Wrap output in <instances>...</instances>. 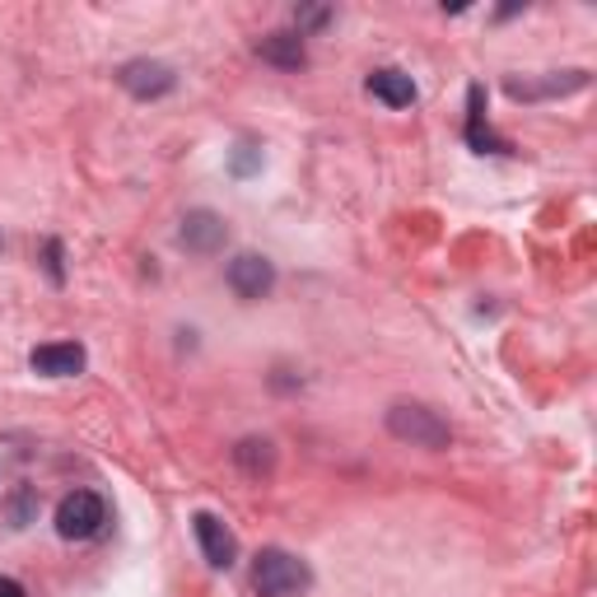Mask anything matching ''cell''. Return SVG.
<instances>
[{
    "label": "cell",
    "mask_w": 597,
    "mask_h": 597,
    "mask_svg": "<svg viewBox=\"0 0 597 597\" xmlns=\"http://www.w3.org/2000/svg\"><path fill=\"white\" fill-rule=\"evenodd\" d=\"M253 588L262 597H298L313 588V570L298 556L280 551V546H266L253 560Z\"/></svg>",
    "instance_id": "1"
},
{
    "label": "cell",
    "mask_w": 597,
    "mask_h": 597,
    "mask_svg": "<svg viewBox=\"0 0 597 597\" xmlns=\"http://www.w3.org/2000/svg\"><path fill=\"white\" fill-rule=\"evenodd\" d=\"M388 430L402 439V444H416V448H448L453 444V430L439 420L430 406H416V402H397L388 411Z\"/></svg>",
    "instance_id": "2"
},
{
    "label": "cell",
    "mask_w": 597,
    "mask_h": 597,
    "mask_svg": "<svg viewBox=\"0 0 597 597\" xmlns=\"http://www.w3.org/2000/svg\"><path fill=\"white\" fill-rule=\"evenodd\" d=\"M103 523H107V505H103V495H93V491H75L56 505V532L66 542L99 537Z\"/></svg>",
    "instance_id": "3"
},
{
    "label": "cell",
    "mask_w": 597,
    "mask_h": 597,
    "mask_svg": "<svg viewBox=\"0 0 597 597\" xmlns=\"http://www.w3.org/2000/svg\"><path fill=\"white\" fill-rule=\"evenodd\" d=\"M276 285V266L257 257V253H243V257H233L229 262V290L239 294V298H266Z\"/></svg>",
    "instance_id": "4"
},
{
    "label": "cell",
    "mask_w": 597,
    "mask_h": 597,
    "mask_svg": "<svg viewBox=\"0 0 597 597\" xmlns=\"http://www.w3.org/2000/svg\"><path fill=\"white\" fill-rule=\"evenodd\" d=\"M225 239H229V229H225V219H219L215 211H192L182 219V233H178V243L187 247V253H201V257L219 253Z\"/></svg>",
    "instance_id": "5"
},
{
    "label": "cell",
    "mask_w": 597,
    "mask_h": 597,
    "mask_svg": "<svg viewBox=\"0 0 597 597\" xmlns=\"http://www.w3.org/2000/svg\"><path fill=\"white\" fill-rule=\"evenodd\" d=\"M28 365L42 379H75V373L85 369V345L75 341H52V345H38L34 355H28Z\"/></svg>",
    "instance_id": "6"
},
{
    "label": "cell",
    "mask_w": 597,
    "mask_h": 597,
    "mask_svg": "<svg viewBox=\"0 0 597 597\" xmlns=\"http://www.w3.org/2000/svg\"><path fill=\"white\" fill-rule=\"evenodd\" d=\"M196 542H201V556H206L215 570H229L233 560H239V542H233V532L219 523L215 513H196Z\"/></svg>",
    "instance_id": "7"
},
{
    "label": "cell",
    "mask_w": 597,
    "mask_h": 597,
    "mask_svg": "<svg viewBox=\"0 0 597 597\" xmlns=\"http://www.w3.org/2000/svg\"><path fill=\"white\" fill-rule=\"evenodd\" d=\"M117 80L127 85L136 99H160V93L173 89V71L164 66V61H131V66H122Z\"/></svg>",
    "instance_id": "8"
},
{
    "label": "cell",
    "mask_w": 597,
    "mask_h": 597,
    "mask_svg": "<svg viewBox=\"0 0 597 597\" xmlns=\"http://www.w3.org/2000/svg\"><path fill=\"white\" fill-rule=\"evenodd\" d=\"M369 93L379 103H388V107H411L416 103V85H411V75L406 71H373L369 75Z\"/></svg>",
    "instance_id": "9"
},
{
    "label": "cell",
    "mask_w": 597,
    "mask_h": 597,
    "mask_svg": "<svg viewBox=\"0 0 597 597\" xmlns=\"http://www.w3.org/2000/svg\"><path fill=\"white\" fill-rule=\"evenodd\" d=\"M257 56L271 61V66H285V71H298V66L308 61L304 38H298V34H271V38H262V42H257Z\"/></svg>",
    "instance_id": "10"
},
{
    "label": "cell",
    "mask_w": 597,
    "mask_h": 597,
    "mask_svg": "<svg viewBox=\"0 0 597 597\" xmlns=\"http://www.w3.org/2000/svg\"><path fill=\"white\" fill-rule=\"evenodd\" d=\"M233 458H239V467L247 471V477H262V471H271L276 453H271V444H266V439H243V444L233 448Z\"/></svg>",
    "instance_id": "11"
},
{
    "label": "cell",
    "mask_w": 597,
    "mask_h": 597,
    "mask_svg": "<svg viewBox=\"0 0 597 597\" xmlns=\"http://www.w3.org/2000/svg\"><path fill=\"white\" fill-rule=\"evenodd\" d=\"M467 140H471V145H477L481 154H485V150H505V145H499V140H495L491 131H485V122H481V85H471V117H467Z\"/></svg>",
    "instance_id": "12"
},
{
    "label": "cell",
    "mask_w": 597,
    "mask_h": 597,
    "mask_svg": "<svg viewBox=\"0 0 597 597\" xmlns=\"http://www.w3.org/2000/svg\"><path fill=\"white\" fill-rule=\"evenodd\" d=\"M0 597H24V588L14 579H0Z\"/></svg>",
    "instance_id": "13"
}]
</instances>
